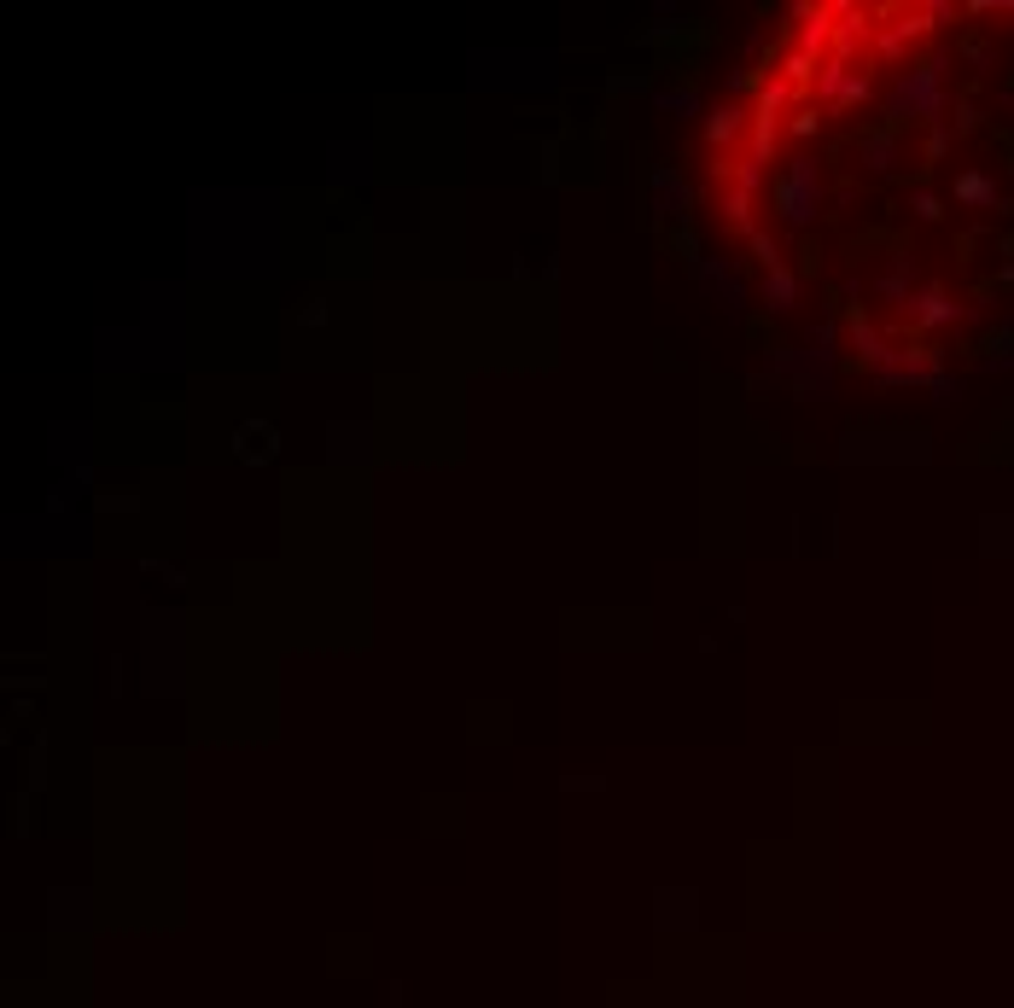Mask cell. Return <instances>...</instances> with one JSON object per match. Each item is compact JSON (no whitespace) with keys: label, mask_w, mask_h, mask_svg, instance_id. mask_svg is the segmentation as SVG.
Masks as SVG:
<instances>
[{"label":"cell","mask_w":1014,"mask_h":1008,"mask_svg":"<svg viewBox=\"0 0 1014 1008\" xmlns=\"http://www.w3.org/2000/svg\"><path fill=\"white\" fill-rule=\"evenodd\" d=\"M776 210L787 228H811L816 216V158H793L787 175L776 181Z\"/></svg>","instance_id":"obj_1"},{"label":"cell","mask_w":1014,"mask_h":1008,"mask_svg":"<svg viewBox=\"0 0 1014 1008\" xmlns=\"http://www.w3.org/2000/svg\"><path fill=\"white\" fill-rule=\"evenodd\" d=\"M939 111V65H910L892 94V123H927Z\"/></svg>","instance_id":"obj_2"},{"label":"cell","mask_w":1014,"mask_h":1008,"mask_svg":"<svg viewBox=\"0 0 1014 1008\" xmlns=\"http://www.w3.org/2000/svg\"><path fill=\"white\" fill-rule=\"evenodd\" d=\"M793 292H799V280H793V269H764V298H770V309H787L793 303Z\"/></svg>","instance_id":"obj_3"},{"label":"cell","mask_w":1014,"mask_h":1008,"mask_svg":"<svg viewBox=\"0 0 1014 1008\" xmlns=\"http://www.w3.org/2000/svg\"><path fill=\"white\" fill-rule=\"evenodd\" d=\"M741 129V111H717V123H711V140H729Z\"/></svg>","instance_id":"obj_4"}]
</instances>
